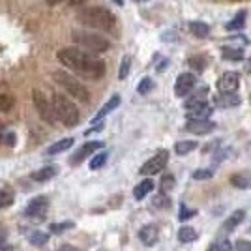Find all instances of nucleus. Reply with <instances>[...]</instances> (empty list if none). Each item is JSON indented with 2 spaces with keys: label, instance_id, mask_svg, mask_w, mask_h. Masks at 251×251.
<instances>
[{
  "label": "nucleus",
  "instance_id": "f257e3e1",
  "mask_svg": "<svg viewBox=\"0 0 251 251\" xmlns=\"http://www.w3.org/2000/svg\"><path fill=\"white\" fill-rule=\"evenodd\" d=\"M58 62L66 66V70L74 72L79 79L86 81H100L105 75V62L96 54L81 51L79 47H64L56 52Z\"/></svg>",
  "mask_w": 251,
  "mask_h": 251
},
{
  "label": "nucleus",
  "instance_id": "f03ea898",
  "mask_svg": "<svg viewBox=\"0 0 251 251\" xmlns=\"http://www.w3.org/2000/svg\"><path fill=\"white\" fill-rule=\"evenodd\" d=\"M77 21L84 25L86 28L109 32L115 28L116 17L113 11L103 8V6H90V8H84V10L79 11Z\"/></svg>",
  "mask_w": 251,
  "mask_h": 251
},
{
  "label": "nucleus",
  "instance_id": "7ed1b4c3",
  "mask_svg": "<svg viewBox=\"0 0 251 251\" xmlns=\"http://www.w3.org/2000/svg\"><path fill=\"white\" fill-rule=\"evenodd\" d=\"M52 107H54V116L58 122H62L66 127H75L81 120L79 109L77 105L72 101V98H68L66 94L54 92L52 94Z\"/></svg>",
  "mask_w": 251,
  "mask_h": 251
},
{
  "label": "nucleus",
  "instance_id": "20e7f679",
  "mask_svg": "<svg viewBox=\"0 0 251 251\" xmlns=\"http://www.w3.org/2000/svg\"><path fill=\"white\" fill-rule=\"evenodd\" d=\"M52 79L56 81V84H60L64 90L68 92V96H72V98L83 101V103H86V101L90 100L88 88L81 83L79 77L72 75L70 72H66V70H56V72H52Z\"/></svg>",
  "mask_w": 251,
  "mask_h": 251
},
{
  "label": "nucleus",
  "instance_id": "39448f33",
  "mask_svg": "<svg viewBox=\"0 0 251 251\" xmlns=\"http://www.w3.org/2000/svg\"><path fill=\"white\" fill-rule=\"evenodd\" d=\"M72 40L79 49H84V51L92 52V54L109 51V47H111L109 40H105L103 36H100L96 32L88 30H74L72 32Z\"/></svg>",
  "mask_w": 251,
  "mask_h": 251
},
{
  "label": "nucleus",
  "instance_id": "423d86ee",
  "mask_svg": "<svg viewBox=\"0 0 251 251\" xmlns=\"http://www.w3.org/2000/svg\"><path fill=\"white\" fill-rule=\"evenodd\" d=\"M32 101H34V107L38 111V115L42 118L45 124H54L56 116H54V107H52V101L43 94L40 88H34L32 90Z\"/></svg>",
  "mask_w": 251,
  "mask_h": 251
},
{
  "label": "nucleus",
  "instance_id": "0eeeda50",
  "mask_svg": "<svg viewBox=\"0 0 251 251\" xmlns=\"http://www.w3.org/2000/svg\"><path fill=\"white\" fill-rule=\"evenodd\" d=\"M167 163H169V152L167 150H159V152H156L154 156L148 159L143 167L139 169V173L141 175H147V176H152V175L161 173L163 169L167 167Z\"/></svg>",
  "mask_w": 251,
  "mask_h": 251
},
{
  "label": "nucleus",
  "instance_id": "6e6552de",
  "mask_svg": "<svg viewBox=\"0 0 251 251\" xmlns=\"http://www.w3.org/2000/svg\"><path fill=\"white\" fill-rule=\"evenodd\" d=\"M47 210H49V199L45 195H38L26 204L25 208V216L30 218V220H38L42 221L45 216H47Z\"/></svg>",
  "mask_w": 251,
  "mask_h": 251
},
{
  "label": "nucleus",
  "instance_id": "1a4fd4ad",
  "mask_svg": "<svg viewBox=\"0 0 251 251\" xmlns=\"http://www.w3.org/2000/svg\"><path fill=\"white\" fill-rule=\"evenodd\" d=\"M195 84H197V77L189 72H184V74L178 75L176 81H175V94L178 98H186L195 88Z\"/></svg>",
  "mask_w": 251,
  "mask_h": 251
},
{
  "label": "nucleus",
  "instance_id": "9d476101",
  "mask_svg": "<svg viewBox=\"0 0 251 251\" xmlns=\"http://www.w3.org/2000/svg\"><path fill=\"white\" fill-rule=\"evenodd\" d=\"M105 145L101 141H88V143H84L83 147L79 148L77 152H75L74 156H72V165H79V163H83L84 159L88 156H94L98 150H101Z\"/></svg>",
  "mask_w": 251,
  "mask_h": 251
},
{
  "label": "nucleus",
  "instance_id": "9b49d317",
  "mask_svg": "<svg viewBox=\"0 0 251 251\" xmlns=\"http://www.w3.org/2000/svg\"><path fill=\"white\" fill-rule=\"evenodd\" d=\"M218 126L212 120H188L184 129L189 131V133H195V135H208L216 129Z\"/></svg>",
  "mask_w": 251,
  "mask_h": 251
},
{
  "label": "nucleus",
  "instance_id": "f8f14e48",
  "mask_svg": "<svg viewBox=\"0 0 251 251\" xmlns=\"http://www.w3.org/2000/svg\"><path fill=\"white\" fill-rule=\"evenodd\" d=\"M240 84V74L238 72H225L218 79V90L220 92H236Z\"/></svg>",
  "mask_w": 251,
  "mask_h": 251
},
{
  "label": "nucleus",
  "instance_id": "ddd939ff",
  "mask_svg": "<svg viewBox=\"0 0 251 251\" xmlns=\"http://www.w3.org/2000/svg\"><path fill=\"white\" fill-rule=\"evenodd\" d=\"M242 103V98L238 92H218V96H214V105L220 109H230Z\"/></svg>",
  "mask_w": 251,
  "mask_h": 251
},
{
  "label": "nucleus",
  "instance_id": "4468645a",
  "mask_svg": "<svg viewBox=\"0 0 251 251\" xmlns=\"http://www.w3.org/2000/svg\"><path fill=\"white\" fill-rule=\"evenodd\" d=\"M214 113V109L206 103H201V105H195V107H189L186 109V116H188V120H210V116Z\"/></svg>",
  "mask_w": 251,
  "mask_h": 251
},
{
  "label": "nucleus",
  "instance_id": "2eb2a0df",
  "mask_svg": "<svg viewBox=\"0 0 251 251\" xmlns=\"http://www.w3.org/2000/svg\"><path fill=\"white\" fill-rule=\"evenodd\" d=\"M157 238H159V230H157L156 225H145V227H141L139 230V240L143 242L147 248H152V246H156Z\"/></svg>",
  "mask_w": 251,
  "mask_h": 251
},
{
  "label": "nucleus",
  "instance_id": "dca6fc26",
  "mask_svg": "<svg viewBox=\"0 0 251 251\" xmlns=\"http://www.w3.org/2000/svg\"><path fill=\"white\" fill-rule=\"evenodd\" d=\"M120 101H122V100H120V96H118V94L111 96V100H109V101H107V103H105L103 107H101V109L96 113V116L92 118V124H98V122H101L105 116L109 115V113H113L116 107L120 105Z\"/></svg>",
  "mask_w": 251,
  "mask_h": 251
},
{
  "label": "nucleus",
  "instance_id": "f3484780",
  "mask_svg": "<svg viewBox=\"0 0 251 251\" xmlns=\"http://www.w3.org/2000/svg\"><path fill=\"white\" fill-rule=\"evenodd\" d=\"M58 175V167L56 165H45V167L38 169L36 173H32V180L34 182H49Z\"/></svg>",
  "mask_w": 251,
  "mask_h": 251
},
{
  "label": "nucleus",
  "instance_id": "a211bd4d",
  "mask_svg": "<svg viewBox=\"0 0 251 251\" xmlns=\"http://www.w3.org/2000/svg\"><path fill=\"white\" fill-rule=\"evenodd\" d=\"M75 139L74 137H66V139H60V141H56L54 145L47 148V156H56V154H62L66 150H70V148L74 147Z\"/></svg>",
  "mask_w": 251,
  "mask_h": 251
},
{
  "label": "nucleus",
  "instance_id": "6ab92c4d",
  "mask_svg": "<svg viewBox=\"0 0 251 251\" xmlns=\"http://www.w3.org/2000/svg\"><path fill=\"white\" fill-rule=\"evenodd\" d=\"M206 96H208V86H202L199 90H195L191 96H188V100L184 101V107L189 109V107H195V105L206 103Z\"/></svg>",
  "mask_w": 251,
  "mask_h": 251
},
{
  "label": "nucleus",
  "instance_id": "aec40b11",
  "mask_svg": "<svg viewBox=\"0 0 251 251\" xmlns=\"http://www.w3.org/2000/svg\"><path fill=\"white\" fill-rule=\"evenodd\" d=\"M244 218H246V212H244V210H236V212H232L229 218L223 221V230H227V232L234 230L238 225H240L242 221H244Z\"/></svg>",
  "mask_w": 251,
  "mask_h": 251
},
{
  "label": "nucleus",
  "instance_id": "412c9836",
  "mask_svg": "<svg viewBox=\"0 0 251 251\" xmlns=\"http://www.w3.org/2000/svg\"><path fill=\"white\" fill-rule=\"evenodd\" d=\"M188 28H189V32H191L195 38H199V40L208 38V34H210V26L202 21H189Z\"/></svg>",
  "mask_w": 251,
  "mask_h": 251
},
{
  "label": "nucleus",
  "instance_id": "4be33fe9",
  "mask_svg": "<svg viewBox=\"0 0 251 251\" xmlns=\"http://www.w3.org/2000/svg\"><path fill=\"white\" fill-rule=\"evenodd\" d=\"M152 189H154V182H152L150 178H145L143 182H139V184L135 186V189H133V197H135L137 201H143Z\"/></svg>",
  "mask_w": 251,
  "mask_h": 251
},
{
  "label": "nucleus",
  "instance_id": "5701e85b",
  "mask_svg": "<svg viewBox=\"0 0 251 251\" xmlns=\"http://www.w3.org/2000/svg\"><path fill=\"white\" fill-rule=\"evenodd\" d=\"M197 238H199L197 230L193 229V227H189V225H184V227H180V229H178V240L182 242V244L195 242Z\"/></svg>",
  "mask_w": 251,
  "mask_h": 251
},
{
  "label": "nucleus",
  "instance_id": "b1692460",
  "mask_svg": "<svg viewBox=\"0 0 251 251\" xmlns=\"http://www.w3.org/2000/svg\"><path fill=\"white\" fill-rule=\"evenodd\" d=\"M246 17H248V13H246V10H240L232 19H230V23H227V30H242L244 26H246Z\"/></svg>",
  "mask_w": 251,
  "mask_h": 251
},
{
  "label": "nucleus",
  "instance_id": "393cba45",
  "mask_svg": "<svg viewBox=\"0 0 251 251\" xmlns=\"http://www.w3.org/2000/svg\"><path fill=\"white\" fill-rule=\"evenodd\" d=\"M221 56L225 60H232V62H240L244 60V51L240 47H223L221 49Z\"/></svg>",
  "mask_w": 251,
  "mask_h": 251
},
{
  "label": "nucleus",
  "instance_id": "a878e982",
  "mask_svg": "<svg viewBox=\"0 0 251 251\" xmlns=\"http://www.w3.org/2000/svg\"><path fill=\"white\" fill-rule=\"evenodd\" d=\"M230 184L238 189H251V176L250 175H232L230 176Z\"/></svg>",
  "mask_w": 251,
  "mask_h": 251
},
{
  "label": "nucleus",
  "instance_id": "bb28decb",
  "mask_svg": "<svg viewBox=\"0 0 251 251\" xmlns=\"http://www.w3.org/2000/svg\"><path fill=\"white\" fill-rule=\"evenodd\" d=\"M206 64H208V60H206L204 56H201V54H197V56H189L188 58V66L193 70V72H197V74H201V72L206 70Z\"/></svg>",
  "mask_w": 251,
  "mask_h": 251
},
{
  "label": "nucleus",
  "instance_id": "cd10ccee",
  "mask_svg": "<svg viewBox=\"0 0 251 251\" xmlns=\"http://www.w3.org/2000/svg\"><path fill=\"white\" fill-rule=\"evenodd\" d=\"M197 148V141H178L175 145V152L178 156H186L189 152H193Z\"/></svg>",
  "mask_w": 251,
  "mask_h": 251
},
{
  "label": "nucleus",
  "instance_id": "c85d7f7f",
  "mask_svg": "<svg viewBox=\"0 0 251 251\" xmlns=\"http://www.w3.org/2000/svg\"><path fill=\"white\" fill-rule=\"evenodd\" d=\"M28 242H30L32 246L42 248V246H45L49 242V234L43 232V230H32L30 234H28Z\"/></svg>",
  "mask_w": 251,
  "mask_h": 251
},
{
  "label": "nucleus",
  "instance_id": "c756f323",
  "mask_svg": "<svg viewBox=\"0 0 251 251\" xmlns=\"http://www.w3.org/2000/svg\"><path fill=\"white\" fill-rule=\"evenodd\" d=\"M13 201H15V193H13V189L11 188L0 189V210L11 206V204H13Z\"/></svg>",
  "mask_w": 251,
  "mask_h": 251
},
{
  "label": "nucleus",
  "instance_id": "7c9ffc66",
  "mask_svg": "<svg viewBox=\"0 0 251 251\" xmlns=\"http://www.w3.org/2000/svg\"><path fill=\"white\" fill-rule=\"evenodd\" d=\"M107 157H109V154H107L105 150L98 152V154H94V156H92L90 163H88V167L92 169V171H98V169H101L105 163H107Z\"/></svg>",
  "mask_w": 251,
  "mask_h": 251
},
{
  "label": "nucleus",
  "instance_id": "2f4dec72",
  "mask_svg": "<svg viewBox=\"0 0 251 251\" xmlns=\"http://www.w3.org/2000/svg\"><path fill=\"white\" fill-rule=\"evenodd\" d=\"M152 204H154V208L169 210L173 202H171V197H169L167 193H159V195H156V197L152 199Z\"/></svg>",
  "mask_w": 251,
  "mask_h": 251
},
{
  "label": "nucleus",
  "instance_id": "473e14b6",
  "mask_svg": "<svg viewBox=\"0 0 251 251\" xmlns=\"http://www.w3.org/2000/svg\"><path fill=\"white\" fill-rule=\"evenodd\" d=\"M176 186V180L173 175H163L161 180H159V189H161V193H169L171 189H175Z\"/></svg>",
  "mask_w": 251,
  "mask_h": 251
},
{
  "label": "nucleus",
  "instance_id": "72a5a7b5",
  "mask_svg": "<svg viewBox=\"0 0 251 251\" xmlns=\"http://www.w3.org/2000/svg\"><path fill=\"white\" fill-rule=\"evenodd\" d=\"M154 90V81L150 79V77H143L141 79V83L137 84V92L141 96H147V94H150Z\"/></svg>",
  "mask_w": 251,
  "mask_h": 251
},
{
  "label": "nucleus",
  "instance_id": "f704fd0d",
  "mask_svg": "<svg viewBox=\"0 0 251 251\" xmlns=\"http://www.w3.org/2000/svg\"><path fill=\"white\" fill-rule=\"evenodd\" d=\"M75 223L74 221H62V223H51L49 225V232H52V234H60V232H64V230H70L74 229Z\"/></svg>",
  "mask_w": 251,
  "mask_h": 251
},
{
  "label": "nucleus",
  "instance_id": "c9c22d12",
  "mask_svg": "<svg viewBox=\"0 0 251 251\" xmlns=\"http://www.w3.org/2000/svg\"><path fill=\"white\" fill-rule=\"evenodd\" d=\"M15 105L13 96L10 94H0V113H10Z\"/></svg>",
  "mask_w": 251,
  "mask_h": 251
},
{
  "label": "nucleus",
  "instance_id": "e433bc0d",
  "mask_svg": "<svg viewBox=\"0 0 251 251\" xmlns=\"http://www.w3.org/2000/svg\"><path fill=\"white\" fill-rule=\"evenodd\" d=\"M129 70H131V58H129V56H124L122 62H120V70H118V79L124 81L126 77L129 75Z\"/></svg>",
  "mask_w": 251,
  "mask_h": 251
},
{
  "label": "nucleus",
  "instance_id": "4c0bfd02",
  "mask_svg": "<svg viewBox=\"0 0 251 251\" xmlns=\"http://www.w3.org/2000/svg\"><path fill=\"white\" fill-rule=\"evenodd\" d=\"M206 251H232V244L229 240H218V242H212L208 246Z\"/></svg>",
  "mask_w": 251,
  "mask_h": 251
},
{
  "label": "nucleus",
  "instance_id": "58836bf2",
  "mask_svg": "<svg viewBox=\"0 0 251 251\" xmlns=\"http://www.w3.org/2000/svg\"><path fill=\"white\" fill-rule=\"evenodd\" d=\"M11 244L8 242V229L0 223V251H11Z\"/></svg>",
  "mask_w": 251,
  "mask_h": 251
},
{
  "label": "nucleus",
  "instance_id": "ea45409f",
  "mask_svg": "<svg viewBox=\"0 0 251 251\" xmlns=\"http://www.w3.org/2000/svg\"><path fill=\"white\" fill-rule=\"evenodd\" d=\"M193 216H197V210L193 208H188L184 202L180 204V212H178V221H186L189 218H193Z\"/></svg>",
  "mask_w": 251,
  "mask_h": 251
},
{
  "label": "nucleus",
  "instance_id": "a19ab883",
  "mask_svg": "<svg viewBox=\"0 0 251 251\" xmlns=\"http://www.w3.org/2000/svg\"><path fill=\"white\" fill-rule=\"evenodd\" d=\"M0 141H2L4 145H8L10 148H13L17 145V135H15L13 131H4V133L0 135Z\"/></svg>",
  "mask_w": 251,
  "mask_h": 251
},
{
  "label": "nucleus",
  "instance_id": "79ce46f5",
  "mask_svg": "<svg viewBox=\"0 0 251 251\" xmlns=\"http://www.w3.org/2000/svg\"><path fill=\"white\" fill-rule=\"evenodd\" d=\"M214 176V171L212 169H197L193 173V180H210Z\"/></svg>",
  "mask_w": 251,
  "mask_h": 251
},
{
  "label": "nucleus",
  "instance_id": "37998d69",
  "mask_svg": "<svg viewBox=\"0 0 251 251\" xmlns=\"http://www.w3.org/2000/svg\"><path fill=\"white\" fill-rule=\"evenodd\" d=\"M234 250H236V251H251V242L238 240V242H236V246H234Z\"/></svg>",
  "mask_w": 251,
  "mask_h": 251
},
{
  "label": "nucleus",
  "instance_id": "c03bdc74",
  "mask_svg": "<svg viewBox=\"0 0 251 251\" xmlns=\"http://www.w3.org/2000/svg\"><path fill=\"white\" fill-rule=\"evenodd\" d=\"M103 122H98V124H92L90 129H86V135H90V133H98V131H101L103 129Z\"/></svg>",
  "mask_w": 251,
  "mask_h": 251
},
{
  "label": "nucleus",
  "instance_id": "a18cd8bd",
  "mask_svg": "<svg viewBox=\"0 0 251 251\" xmlns=\"http://www.w3.org/2000/svg\"><path fill=\"white\" fill-rule=\"evenodd\" d=\"M227 154H229V148H225V150H221V152L218 150V152H216V161H218V163H220V161H223Z\"/></svg>",
  "mask_w": 251,
  "mask_h": 251
},
{
  "label": "nucleus",
  "instance_id": "49530a36",
  "mask_svg": "<svg viewBox=\"0 0 251 251\" xmlns=\"http://www.w3.org/2000/svg\"><path fill=\"white\" fill-rule=\"evenodd\" d=\"M167 66H169V60L167 58H163V60L156 66V72H165V70H167Z\"/></svg>",
  "mask_w": 251,
  "mask_h": 251
},
{
  "label": "nucleus",
  "instance_id": "de8ad7c7",
  "mask_svg": "<svg viewBox=\"0 0 251 251\" xmlns=\"http://www.w3.org/2000/svg\"><path fill=\"white\" fill-rule=\"evenodd\" d=\"M56 251H79V250H77L75 246H72V244H62Z\"/></svg>",
  "mask_w": 251,
  "mask_h": 251
},
{
  "label": "nucleus",
  "instance_id": "09e8293b",
  "mask_svg": "<svg viewBox=\"0 0 251 251\" xmlns=\"http://www.w3.org/2000/svg\"><path fill=\"white\" fill-rule=\"evenodd\" d=\"M220 145H221L220 141H214V143H210L208 147H204V148H202V152H210L212 148H220Z\"/></svg>",
  "mask_w": 251,
  "mask_h": 251
},
{
  "label": "nucleus",
  "instance_id": "8fccbe9b",
  "mask_svg": "<svg viewBox=\"0 0 251 251\" xmlns=\"http://www.w3.org/2000/svg\"><path fill=\"white\" fill-rule=\"evenodd\" d=\"M45 2H47L49 6H56V4H58V2H62V0H45Z\"/></svg>",
  "mask_w": 251,
  "mask_h": 251
},
{
  "label": "nucleus",
  "instance_id": "3c124183",
  "mask_svg": "<svg viewBox=\"0 0 251 251\" xmlns=\"http://www.w3.org/2000/svg\"><path fill=\"white\" fill-rule=\"evenodd\" d=\"M246 72H248V74H251V56H250V60L246 62Z\"/></svg>",
  "mask_w": 251,
  "mask_h": 251
},
{
  "label": "nucleus",
  "instance_id": "603ef678",
  "mask_svg": "<svg viewBox=\"0 0 251 251\" xmlns=\"http://www.w3.org/2000/svg\"><path fill=\"white\" fill-rule=\"evenodd\" d=\"M116 6H124V0H113Z\"/></svg>",
  "mask_w": 251,
  "mask_h": 251
},
{
  "label": "nucleus",
  "instance_id": "864d4df0",
  "mask_svg": "<svg viewBox=\"0 0 251 251\" xmlns=\"http://www.w3.org/2000/svg\"><path fill=\"white\" fill-rule=\"evenodd\" d=\"M133 2H148V0H133Z\"/></svg>",
  "mask_w": 251,
  "mask_h": 251
},
{
  "label": "nucleus",
  "instance_id": "5fc2aeb1",
  "mask_svg": "<svg viewBox=\"0 0 251 251\" xmlns=\"http://www.w3.org/2000/svg\"><path fill=\"white\" fill-rule=\"evenodd\" d=\"M250 101H251V96H250Z\"/></svg>",
  "mask_w": 251,
  "mask_h": 251
}]
</instances>
